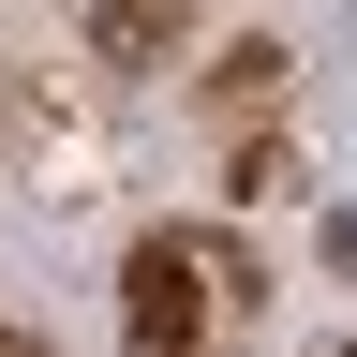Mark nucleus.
I'll return each mask as SVG.
<instances>
[{
	"mask_svg": "<svg viewBox=\"0 0 357 357\" xmlns=\"http://www.w3.org/2000/svg\"><path fill=\"white\" fill-rule=\"evenodd\" d=\"M119 312H134V357H223L238 342V253L223 238H134Z\"/></svg>",
	"mask_w": 357,
	"mask_h": 357,
	"instance_id": "obj_1",
	"label": "nucleus"
},
{
	"mask_svg": "<svg viewBox=\"0 0 357 357\" xmlns=\"http://www.w3.org/2000/svg\"><path fill=\"white\" fill-rule=\"evenodd\" d=\"M164 30H178V0H105V60H149Z\"/></svg>",
	"mask_w": 357,
	"mask_h": 357,
	"instance_id": "obj_2",
	"label": "nucleus"
},
{
	"mask_svg": "<svg viewBox=\"0 0 357 357\" xmlns=\"http://www.w3.org/2000/svg\"><path fill=\"white\" fill-rule=\"evenodd\" d=\"M342 357H357V342H342Z\"/></svg>",
	"mask_w": 357,
	"mask_h": 357,
	"instance_id": "obj_3",
	"label": "nucleus"
}]
</instances>
